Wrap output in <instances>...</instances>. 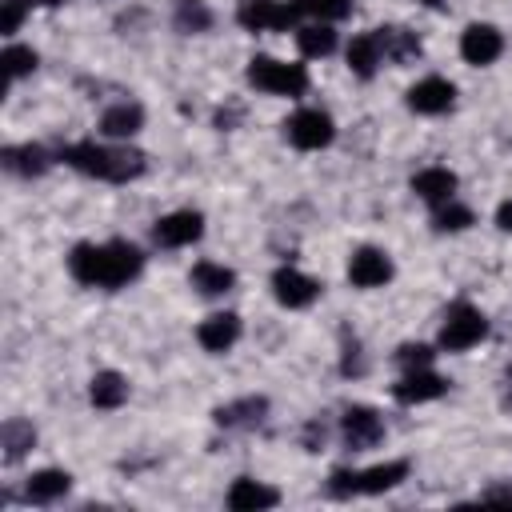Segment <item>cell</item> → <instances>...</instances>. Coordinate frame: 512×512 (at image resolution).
Listing matches in <instances>:
<instances>
[{"instance_id":"2e32d148","label":"cell","mask_w":512,"mask_h":512,"mask_svg":"<svg viewBox=\"0 0 512 512\" xmlns=\"http://www.w3.org/2000/svg\"><path fill=\"white\" fill-rule=\"evenodd\" d=\"M224 504L232 512H260V508H276L280 504V492L268 488V484H260V480H252V476H240V480H232Z\"/></svg>"},{"instance_id":"603a6c76","label":"cell","mask_w":512,"mask_h":512,"mask_svg":"<svg viewBox=\"0 0 512 512\" xmlns=\"http://www.w3.org/2000/svg\"><path fill=\"white\" fill-rule=\"evenodd\" d=\"M296 44H300V52H304L308 60H316V56H332V52H336V28H332L328 20L300 24V28H296Z\"/></svg>"},{"instance_id":"52a82bcc","label":"cell","mask_w":512,"mask_h":512,"mask_svg":"<svg viewBox=\"0 0 512 512\" xmlns=\"http://www.w3.org/2000/svg\"><path fill=\"white\" fill-rule=\"evenodd\" d=\"M300 8L288 0H240L236 4V20L248 32H284L288 24H296Z\"/></svg>"},{"instance_id":"f1b7e54d","label":"cell","mask_w":512,"mask_h":512,"mask_svg":"<svg viewBox=\"0 0 512 512\" xmlns=\"http://www.w3.org/2000/svg\"><path fill=\"white\" fill-rule=\"evenodd\" d=\"M472 220H476V216H472V208H464V204H456V200H448V204L432 208V224H436L440 232H464Z\"/></svg>"},{"instance_id":"ffe728a7","label":"cell","mask_w":512,"mask_h":512,"mask_svg":"<svg viewBox=\"0 0 512 512\" xmlns=\"http://www.w3.org/2000/svg\"><path fill=\"white\" fill-rule=\"evenodd\" d=\"M264 412H268V400L264 396H240L232 404H220L212 416H216L220 428H256L264 420Z\"/></svg>"},{"instance_id":"44dd1931","label":"cell","mask_w":512,"mask_h":512,"mask_svg":"<svg viewBox=\"0 0 512 512\" xmlns=\"http://www.w3.org/2000/svg\"><path fill=\"white\" fill-rule=\"evenodd\" d=\"M380 64H384V48H380L376 32H360V36H352V44H348V68H352V76L372 80Z\"/></svg>"},{"instance_id":"7402d4cb","label":"cell","mask_w":512,"mask_h":512,"mask_svg":"<svg viewBox=\"0 0 512 512\" xmlns=\"http://www.w3.org/2000/svg\"><path fill=\"white\" fill-rule=\"evenodd\" d=\"M188 280H192V288L200 296H224L236 284V272L224 268V264H216V260H196L192 272H188Z\"/></svg>"},{"instance_id":"f546056e","label":"cell","mask_w":512,"mask_h":512,"mask_svg":"<svg viewBox=\"0 0 512 512\" xmlns=\"http://www.w3.org/2000/svg\"><path fill=\"white\" fill-rule=\"evenodd\" d=\"M32 68H36V52H32V48H24V44H8V48H4V76H8V80L28 76Z\"/></svg>"},{"instance_id":"4316f807","label":"cell","mask_w":512,"mask_h":512,"mask_svg":"<svg viewBox=\"0 0 512 512\" xmlns=\"http://www.w3.org/2000/svg\"><path fill=\"white\" fill-rule=\"evenodd\" d=\"M172 20H176L180 32H208L212 28V8L204 0H176Z\"/></svg>"},{"instance_id":"5b68a950","label":"cell","mask_w":512,"mask_h":512,"mask_svg":"<svg viewBox=\"0 0 512 512\" xmlns=\"http://www.w3.org/2000/svg\"><path fill=\"white\" fill-rule=\"evenodd\" d=\"M484 336H488V316H484L476 304L456 300V304L444 312V324H440V348H444V352H468V348H476Z\"/></svg>"},{"instance_id":"7c38bea8","label":"cell","mask_w":512,"mask_h":512,"mask_svg":"<svg viewBox=\"0 0 512 512\" xmlns=\"http://www.w3.org/2000/svg\"><path fill=\"white\" fill-rule=\"evenodd\" d=\"M448 392V380L432 368H408L396 384H392V396L400 404H428V400H440Z\"/></svg>"},{"instance_id":"836d02e7","label":"cell","mask_w":512,"mask_h":512,"mask_svg":"<svg viewBox=\"0 0 512 512\" xmlns=\"http://www.w3.org/2000/svg\"><path fill=\"white\" fill-rule=\"evenodd\" d=\"M496 228H500V232H508V236H512V200H504V204H500V208H496Z\"/></svg>"},{"instance_id":"8992f818","label":"cell","mask_w":512,"mask_h":512,"mask_svg":"<svg viewBox=\"0 0 512 512\" xmlns=\"http://www.w3.org/2000/svg\"><path fill=\"white\" fill-rule=\"evenodd\" d=\"M284 136L300 152H320V148H328L336 140V124H332V116L324 108H296L288 116V124H284Z\"/></svg>"},{"instance_id":"1f68e13d","label":"cell","mask_w":512,"mask_h":512,"mask_svg":"<svg viewBox=\"0 0 512 512\" xmlns=\"http://www.w3.org/2000/svg\"><path fill=\"white\" fill-rule=\"evenodd\" d=\"M432 356H436V352H432L428 344H400V348H396V364H400L404 372H408V368H432Z\"/></svg>"},{"instance_id":"9a60e30c","label":"cell","mask_w":512,"mask_h":512,"mask_svg":"<svg viewBox=\"0 0 512 512\" xmlns=\"http://www.w3.org/2000/svg\"><path fill=\"white\" fill-rule=\"evenodd\" d=\"M456 172H448V168H440V164H432V168H420L416 176H412V192L428 204V208H440V204H448V200H456Z\"/></svg>"},{"instance_id":"3957f363","label":"cell","mask_w":512,"mask_h":512,"mask_svg":"<svg viewBox=\"0 0 512 512\" xmlns=\"http://www.w3.org/2000/svg\"><path fill=\"white\" fill-rule=\"evenodd\" d=\"M408 476V460H384L372 468H336L328 476L332 496H380Z\"/></svg>"},{"instance_id":"e575fe53","label":"cell","mask_w":512,"mask_h":512,"mask_svg":"<svg viewBox=\"0 0 512 512\" xmlns=\"http://www.w3.org/2000/svg\"><path fill=\"white\" fill-rule=\"evenodd\" d=\"M420 4H424V8H440L444 0H420Z\"/></svg>"},{"instance_id":"4fadbf2b","label":"cell","mask_w":512,"mask_h":512,"mask_svg":"<svg viewBox=\"0 0 512 512\" xmlns=\"http://www.w3.org/2000/svg\"><path fill=\"white\" fill-rule=\"evenodd\" d=\"M500 52H504V32H500L496 24H468V28L460 32V56H464L468 64L484 68V64H492Z\"/></svg>"},{"instance_id":"277c9868","label":"cell","mask_w":512,"mask_h":512,"mask_svg":"<svg viewBox=\"0 0 512 512\" xmlns=\"http://www.w3.org/2000/svg\"><path fill=\"white\" fill-rule=\"evenodd\" d=\"M248 84L256 92H268V96H304L308 68L304 64L276 60V56H252L248 60Z\"/></svg>"},{"instance_id":"ac0fdd59","label":"cell","mask_w":512,"mask_h":512,"mask_svg":"<svg viewBox=\"0 0 512 512\" xmlns=\"http://www.w3.org/2000/svg\"><path fill=\"white\" fill-rule=\"evenodd\" d=\"M68 488H72V476H68V472H60V468H40V472H32V476L24 480V500H28V504H56V500L68 496Z\"/></svg>"},{"instance_id":"8fae6325","label":"cell","mask_w":512,"mask_h":512,"mask_svg":"<svg viewBox=\"0 0 512 512\" xmlns=\"http://www.w3.org/2000/svg\"><path fill=\"white\" fill-rule=\"evenodd\" d=\"M272 296L284 304V308H308L316 296H320V280H312L308 272L284 264L272 272Z\"/></svg>"},{"instance_id":"5bb4252c","label":"cell","mask_w":512,"mask_h":512,"mask_svg":"<svg viewBox=\"0 0 512 512\" xmlns=\"http://www.w3.org/2000/svg\"><path fill=\"white\" fill-rule=\"evenodd\" d=\"M452 100H456V84L444 76H424L408 88V108L420 116H440L452 108Z\"/></svg>"},{"instance_id":"484cf974","label":"cell","mask_w":512,"mask_h":512,"mask_svg":"<svg viewBox=\"0 0 512 512\" xmlns=\"http://www.w3.org/2000/svg\"><path fill=\"white\" fill-rule=\"evenodd\" d=\"M376 40L384 48V60H392V64H404V60L420 56V40L408 28H376Z\"/></svg>"},{"instance_id":"d4e9b609","label":"cell","mask_w":512,"mask_h":512,"mask_svg":"<svg viewBox=\"0 0 512 512\" xmlns=\"http://www.w3.org/2000/svg\"><path fill=\"white\" fill-rule=\"evenodd\" d=\"M88 400H92L96 408L112 412V408H120V404L128 400V380H124L120 372H96V376H92V388H88Z\"/></svg>"},{"instance_id":"4dcf8cb0","label":"cell","mask_w":512,"mask_h":512,"mask_svg":"<svg viewBox=\"0 0 512 512\" xmlns=\"http://www.w3.org/2000/svg\"><path fill=\"white\" fill-rule=\"evenodd\" d=\"M292 4L308 16H316V20H328V24L352 12V0H292Z\"/></svg>"},{"instance_id":"ba28073f","label":"cell","mask_w":512,"mask_h":512,"mask_svg":"<svg viewBox=\"0 0 512 512\" xmlns=\"http://www.w3.org/2000/svg\"><path fill=\"white\" fill-rule=\"evenodd\" d=\"M340 436H344V448H352V452L376 448L384 440V416L368 404H352L340 416Z\"/></svg>"},{"instance_id":"83f0119b","label":"cell","mask_w":512,"mask_h":512,"mask_svg":"<svg viewBox=\"0 0 512 512\" xmlns=\"http://www.w3.org/2000/svg\"><path fill=\"white\" fill-rule=\"evenodd\" d=\"M0 440H4V460L16 464V460L36 444V432H32V424H24V420H8L4 432H0Z\"/></svg>"},{"instance_id":"e0dca14e","label":"cell","mask_w":512,"mask_h":512,"mask_svg":"<svg viewBox=\"0 0 512 512\" xmlns=\"http://www.w3.org/2000/svg\"><path fill=\"white\" fill-rule=\"evenodd\" d=\"M196 340L204 352H228L240 340V316L236 312H212L208 320H200Z\"/></svg>"},{"instance_id":"6da1fadb","label":"cell","mask_w":512,"mask_h":512,"mask_svg":"<svg viewBox=\"0 0 512 512\" xmlns=\"http://www.w3.org/2000/svg\"><path fill=\"white\" fill-rule=\"evenodd\" d=\"M144 268V252L128 240H108V244H76L68 252V272L72 280L88 284V288H124L128 280H136Z\"/></svg>"},{"instance_id":"d6986e66","label":"cell","mask_w":512,"mask_h":512,"mask_svg":"<svg viewBox=\"0 0 512 512\" xmlns=\"http://www.w3.org/2000/svg\"><path fill=\"white\" fill-rule=\"evenodd\" d=\"M140 128H144V108L132 104V100H120V104L104 108V116H100V132H104L108 140H128V136H136Z\"/></svg>"},{"instance_id":"d590c367","label":"cell","mask_w":512,"mask_h":512,"mask_svg":"<svg viewBox=\"0 0 512 512\" xmlns=\"http://www.w3.org/2000/svg\"><path fill=\"white\" fill-rule=\"evenodd\" d=\"M40 4H48V8H52V4H64V0H40Z\"/></svg>"},{"instance_id":"9c48e42d","label":"cell","mask_w":512,"mask_h":512,"mask_svg":"<svg viewBox=\"0 0 512 512\" xmlns=\"http://www.w3.org/2000/svg\"><path fill=\"white\" fill-rule=\"evenodd\" d=\"M152 236H156V244H160V248H188V244H196V240L204 236V216H200V212H192V208L168 212V216H160V220H156Z\"/></svg>"},{"instance_id":"7a4b0ae2","label":"cell","mask_w":512,"mask_h":512,"mask_svg":"<svg viewBox=\"0 0 512 512\" xmlns=\"http://www.w3.org/2000/svg\"><path fill=\"white\" fill-rule=\"evenodd\" d=\"M60 160L84 176H96V180H108V184H128L136 176H144L148 160L144 152L128 148V144H96V140H80V144H68L60 152Z\"/></svg>"},{"instance_id":"d6a6232c","label":"cell","mask_w":512,"mask_h":512,"mask_svg":"<svg viewBox=\"0 0 512 512\" xmlns=\"http://www.w3.org/2000/svg\"><path fill=\"white\" fill-rule=\"evenodd\" d=\"M24 12H28V8H24L20 0H0V32L12 36V32L20 28V20H24Z\"/></svg>"},{"instance_id":"30bf717a","label":"cell","mask_w":512,"mask_h":512,"mask_svg":"<svg viewBox=\"0 0 512 512\" xmlns=\"http://www.w3.org/2000/svg\"><path fill=\"white\" fill-rule=\"evenodd\" d=\"M392 272H396L392 268V256L384 248H372V244L356 248L352 260H348V280L356 288H384L392 280Z\"/></svg>"},{"instance_id":"cb8c5ba5","label":"cell","mask_w":512,"mask_h":512,"mask_svg":"<svg viewBox=\"0 0 512 512\" xmlns=\"http://www.w3.org/2000/svg\"><path fill=\"white\" fill-rule=\"evenodd\" d=\"M48 152L40 148V144H12V148H4V168L8 172H16V176H40V172H48Z\"/></svg>"}]
</instances>
